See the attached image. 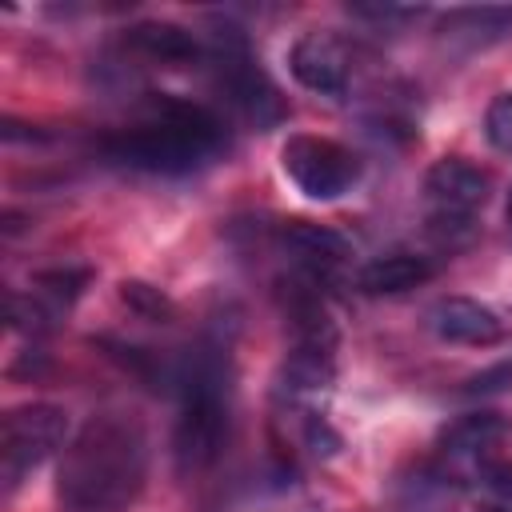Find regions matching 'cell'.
I'll return each mask as SVG.
<instances>
[{"instance_id": "6", "label": "cell", "mask_w": 512, "mask_h": 512, "mask_svg": "<svg viewBox=\"0 0 512 512\" xmlns=\"http://www.w3.org/2000/svg\"><path fill=\"white\" fill-rule=\"evenodd\" d=\"M68 436V412L44 400L16 404L0 420V480L12 496Z\"/></svg>"}, {"instance_id": "4", "label": "cell", "mask_w": 512, "mask_h": 512, "mask_svg": "<svg viewBox=\"0 0 512 512\" xmlns=\"http://www.w3.org/2000/svg\"><path fill=\"white\" fill-rule=\"evenodd\" d=\"M204 60L212 64V80L224 92V100L236 108L240 120H248L256 132H268L276 124H284L288 104L276 92V84L268 80V72L252 60L248 40L240 28L224 24L212 32V40L204 44Z\"/></svg>"}, {"instance_id": "16", "label": "cell", "mask_w": 512, "mask_h": 512, "mask_svg": "<svg viewBox=\"0 0 512 512\" xmlns=\"http://www.w3.org/2000/svg\"><path fill=\"white\" fill-rule=\"evenodd\" d=\"M484 136L492 148L512 152V92H500L484 112Z\"/></svg>"}, {"instance_id": "1", "label": "cell", "mask_w": 512, "mask_h": 512, "mask_svg": "<svg viewBox=\"0 0 512 512\" xmlns=\"http://www.w3.org/2000/svg\"><path fill=\"white\" fill-rule=\"evenodd\" d=\"M148 480V432L132 412H96L64 444L56 496L68 512H120Z\"/></svg>"}, {"instance_id": "17", "label": "cell", "mask_w": 512, "mask_h": 512, "mask_svg": "<svg viewBox=\"0 0 512 512\" xmlns=\"http://www.w3.org/2000/svg\"><path fill=\"white\" fill-rule=\"evenodd\" d=\"M352 16L360 20H376V24H396V20H416L424 8H412V4H348Z\"/></svg>"}, {"instance_id": "8", "label": "cell", "mask_w": 512, "mask_h": 512, "mask_svg": "<svg viewBox=\"0 0 512 512\" xmlns=\"http://www.w3.org/2000/svg\"><path fill=\"white\" fill-rule=\"evenodd\" d=\"M288 72L308 92H320V96H344L348 92V52L328 32H304L288 48Z\"/></svg>"}, {"instance_id": "13", "label": "cell", "mask_w": 512, "mask_h": 512, "mask_svg": "<svg viewBox=\"0 0 512 512\" xmlns=\"http://www.w3.org/2000/svg\"><path fill=\"white\" fill-rule=\"evenodd\" d=\"M508 436H512V424L500 412H468L440 432V448L448 456H480L504 444Z\"/></svg>"}, {"instance_id": "9", "label": "cell", "mask_w": 512, "mask_h": 512, "mask_svg": "<svg viewBox=\"0 0 512 512\" xmlns=\"http://www.w3.org/2000/svg\"><path fill=\"white\" fill-rule=\"evenodd\" d=\"M428 328L448 344H472V348H492L504 340V320L472 296L436 300L428 312Z\"/></svg>"}, {"instance_id": "14", "label": "cell", "mask_w": 512, "mask_h": 512, "mask_svg": "<svg viewBox=\"0 0 512 512\" xmlns=\"http://www.w3.org/2000/svg\"><path fill=\"white\" fill-rule=\"evenodd\" d=\"M440 32L444 36H468L472 44H488V40H500L512 32V8H496V4H484V8H456L440 20Z\"/></svg>"}, {"instance_id": "12", "label": "cell", "mask_w": 512, "mask_h": 512, "mask_svg": "<svg viewBox=\"0 0 512 512\" xmlns=\"http://www.w3.org/2000/svg\"><path fill=\"white\" fill-rule=\"evenodd\" d=\"M124 44L144 52L148 60H164V64H188V60H204V44L196 32H188L184 24L172 20H140L132 28H124Z\"/></svg>"}, {"instance_id": "15", "label": "cell", "mask_w": 512, "mask_h": 512, "mask_svg": "<svg viewBox=\"0 0 512 512\" xmlns=\"http://www.w3.org/2000/svg\"><path fill=\"white\" fill-rule=\"evenodd\" d=\"M120 300L136 312V316H144V320H172V300L160 292V288H152V284H144V280H124L120 284Z\"/></svg>"}, {"instance_id": "3", "label": "cell", "mask_w": 512, "mask_h": 512, "mask_svg": "<svg viewBox=\"0 0 512 512\" xmlns=\"http://www.w3.org/2000/svg\"><path fill=\"white\" fill-rule=\"evenodd\" d=\"M176 396H180V416L172 432L176 464L180 472H204L216 464L228 440L232 424V364H228V344L204 340L196 344L176 376Z\"/></svg>"}, {"instance_id": "10", "label": "cell", "mask_w": 512, "mask_h": 512, "mask_svg": "<svg viewBox=\"0 0 512 512\" xmlns=\"http://www.w3.org/2000/svg\"><path fill=\"white\" fill-rule=\"evenodd\" d=\"M280 244L292 252V260H296L312 280L332 276V272L352 256V244H348L336 228L312 224V220H288V224L280 228Z\"/></svg>"}, {"instance_id": "19", "label": "cell", "mask_w": 512, "mask_h": 512, "mask_svg": "<svg viewBox=\"0 0 512 512\" xmlns=\"http://www.w3.org/2000/svg\"><path fill=\"white\" fill-rule=\"evenodd\" d=\"M504 220H508V232H512V192H508V208H504Z\"/></svg>"}, {"instance_id": "20", "label": "cell", "mask_w": 512, "mask_h": 512, "mask_svg": "<svg viewBox=\"0 0 512 512\" xmlns=\"http://www.w3.org/2000/svg\"><path fill=\"white\" fill-rule=\"evenodd\" d=\"M492 512H512V508H492Z\"/></svg>"}, {"instance_id": "18", "label": "cell", "mask_w": 512, "mask_h": 512, "mask_svg": "<svg viewBox=\"0 0 512 512\" xmlns=\"http://www.w3.org/2000/svg\"><path fill=\"white\" fill-rule=\"evenodd\" d=\"M480 480H484L500 500H512V460H484V464H480Z\"/></svg>"}, {"instance_id": "7", "label": "cell", "mask_w": 512, "mask_h": 512, "mask_svg": "<svg viewBox=\"0 0 512 512\" xmlns=\"http://www.w3.org/2000/svg\"><path fill=\"white\" fill-rule=\"evenodd\" d=\"M280 168L308 200H336L352 192V184L360 180V156L352 148L328 136H308V132H296L284 140Z\"/></svg>"}, {"instance_id": "11", "label": "cell", "mask_w": 512, "mask_h": 512, "mask_svg": "<svg viewBox=\"0 0 512 512\" xmlns=\"http://www.w3.org/2000/svg\"><path fill=\"white\" fill-rule=\"evenodd\" d=\"M432 276H436V264L428 256H420V252H384V256H372L356 272V284L368 296H400V292H412V288L428 284Z\"/></svg>"}, {"instance_id": "5", "label": "cell", "mask_w": 512, "mask_h": 512, "mask_svg": "<svg viewBox=\"0 0 512 512\" xmlns=\"http://www.w3.org/2000/svg\"><path fill=\"white\" fill-rule=\"evenodd\" d=\"M492 180L464 156H444L424 172V200H428V236L448 252L468 244L472 216L484 208Z\"/></svg>"}, {"instance_id": "2", "label": "cell", "mask_w": 512, "mask_h": 512, "mask_svg": "<svg viewBox=\"0 0 512 512\" xmlns=\"http://www.w3.org/2000/svg\"><path fill=\"white\" fill-rule=\"evenodd\" d=\"M224 144V120L192 100L152 92L144 120L136 128H120L104 140V152L136 172L152 176H184L200 168L208 156H216Z\"/></svg>"}]
</instances>
